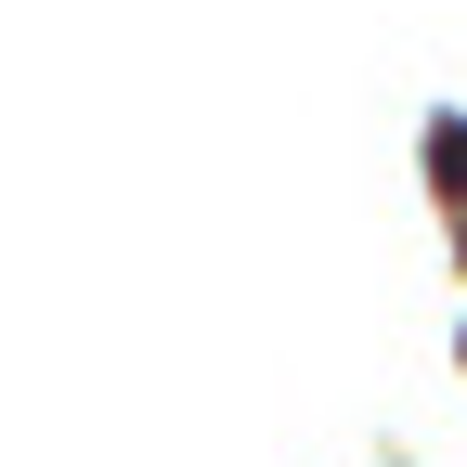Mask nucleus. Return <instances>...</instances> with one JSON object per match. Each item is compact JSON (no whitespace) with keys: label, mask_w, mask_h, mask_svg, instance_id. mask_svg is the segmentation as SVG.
Wrapping results in <instances>:
<instances>
[{"label":"nucleus","mask_w":467,"mask_h":467,"mask_svg":"<svg viewBox=\"0 0 467 467\" xmlns=\"http://www.w3.org/2000/svg\"><path fill=\"white\" fill-rule=\"evenodd\" d=\"M429 169H441V182L467 195V130H454V117H441V130H429Z\"/></svg>","instance_id":"1"}]
</instances>
